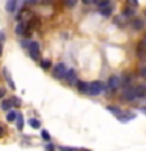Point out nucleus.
Returning <instances> with one entry per match:
<instances>
[{
    "label": "nucleus",
    "instance_id": "23",
    "mask_svg": "<svg viewBox=\"0 0 146 151\" xmlns=\"http://www.w3.org/2000/svg\"><path fill=\"white\" fill-rule=\"evenodd\" d=\"M41 137H42V140L50 142V134H49L47 131H41Z\"/></svg>",
    "mask_w": 146,
    "mask_h": 151
},
{
    "label": "nucleus",
    "instance_id": "31",
    "mask_svg": "<svg viewBox=\"0 0 146 151\" xmlns=\"http://www.w3.org/2000/svg\"><path fill=\"white\" fill-rule=\"evenodd\" d=\"M5 94H6V90H5V88H0V99L5 98Z\"/></svg>",
    "mask_w": 146,
    "mask_h": 151
},
{
    "label": "nucleus",
    "instance_id": "7",
    "mask_svg": "<svg viewBox=\"0 0 146 151\" xmlns=\"http://www.w3.org/2000/svg\"><path fill=\"white\" fill-rule=\"evenodd\" d=\"M120 83H121V80L118 76H110V79H108V88H110L112 91H115V90L120 87Z\"/></svg>",
    "mask_w": 146,
    "mask_h": 151
},
{
    "label": "nucleus",
    "instance_id": "32",
    "mask_svg": "<svg viewBox=\"0 0 146 151\" xmlns=\"http://www.w3.org/2000/svg\"><path fill=\"white\" fill-rule=\"evenodd\" d=\"M140 74L143 76L145 79H146V66H145V68H141V69H140Z\"/></svg>",
    "mask_w": 146,
    "mask_h": 151
},
{
    "label": "nucleus",
    "instance_id": "5",
    "mask_svg": "<svg viewBox=\"0 0 146 151\" xmlns=\"http://www.w3.org/2000/svg\"><path fill=\"white\" fill-rule=\"evenodd\" d=\"M121 98H122V101H134V99H137L135 88H129V87L124 88V91H122Z\"/></svg>",
    "mask_w": 146,
    "mask_h": 151
},
{
    "label": "nucleus",
    "instance_id": "9",
    "mask_svg": "<svg viewBox=\"0 0 146 151\" xmlns=\"http://www.w3.org/2000/svg\"><path fill=\"white\" fill-rule=\"evenodd\" d=\"M130 25H132L134 30H141V28L145 27V22L141 21V19H138V17H134V19H132V22H130Z\"/></svg>",
    "mask_w": 146,
    "mask_h": 151
},
{
    "label": "nucleus",
    "instance_id": "35",
    "mask_svg": "<svg viewBox=\"0 0 146 151\" xmlns=\"http://www.w3.org/2000/svg\"><path fill=\"white\" fill-rule=\"evenodd\" d=\"M85 5H89V3H94V0H82Z\"/></svg>",
    "mask_w": 146,
    "mask_h": 151
},
{
    "label": "nucleus",
    "instance_id": "8",
    "mask_svg": "<svg viewBox=\"0 0 146 151\" xmlns=\"http://www.w3.org/2000/svg\"><path fill=\"white\" fill-rule=\"evenodd\" d=\"M16 6H17V0H6V3H5L6 13H14L16 11Z\"/></svg>",
    "mask_w": 146,
    "mask_h": 151
},
{
    "label": "nucleus",
    "instance_id": "3",
    "mask_svg": "<svg viewBox=\"0 0 146 151\" xmlns=\"http://www.w3.org/2000/svg\"><path fill=\"white\" fill-rule=\"evenodd\" d=\"M66 73H68V69H66L64 63H57L54 66V69H52V76H54L55 79H64Z\"/></svg>",
    "mask_w": 146,
    "mask_h": 151
},
{
    "label": "nucleus",
    "instance_id": "21",
    "mask_svg": "<svg viewBox=\"0 0 146 151\" xmlns=\"http://www.w3.org/2000/svg\"><path fill=\"white\" fill-rule=\"evenodd\" d=\"M122 16H124V17H132V16H134V9H132V8H124Z\"/></svg>",
    "mask_w": 146,
    "mask_h": 151
},
{
    "label": "nucleus",
    "instance_id": "16",
    "mask_svg": "<svg viewBox=\"0 0 146 151\" xmlns=\"http://www.w3.org/2000/svg\"><path fill=\"white\" fill-rule=\"evenodd\" d=\"M28 124H30L33 129H39L41 123H39V120H36V118H30V120H28Z\"/></svg>",
    "mask_w": 146,
    "mask_h": 151
},
{
    "label": "nucleus",
    "instance_id": "13",
    "mask_svg": "<svg viewBox=\"0 0 146 151\" xmlns=\"http://www.w3.org/2000/svg\"><path fill=\"white\" fill-rule=\"evenodd\" d=\"M17 113L19 112H16V110H8L6 112V121H9V123H13V121H16V118H17Z\"/></svg>",
    "mask_w": 146,
    "mask_h": 151
},
{
    "label": "nucleus",
    "instance_id": "1",
    "mask_svg": "<svg viewBox=\"0 0 146 151\" xmlns=\"http://www.w3.org/2000/svg\"><path fill=\"white\" fill-rule=\"evenodd\" d=\"M105 90V83L101 82V80H94V82L89 83V88H88V93L93 94V96H97V94L104 93Z\"/></svg>",
    "mask_w": 146,
    "mask_h": 151
},
{
    "label": "nucleus",
    "instance_id": "26",
    "mask_svg": "<svg viewBox=\"0 0 146 151\" xmlns=\"http://www.w3.org/2000/svg\"><path fill=\"white\" fill-rule=\"evenodd\" d=\"M127 83H130V77L129 76H124V79H122V85H124V87H127Z\"/></svg>",
    "mask_w": 146,
    "mask_h": 151
},
{
    "label": "nucleus",
    "instance_id": "24",
    "mask_svg": "<svg viewBox=\"0 0 146 151\" xmlns=\"http://www.w3.org/2000/svg\"><path fill=\"white\" fill-rule=\"evenodd\" d=\"M58 150H60V151H80V150H77V148H71V146H60Z\"/></svg>",
    "mask_w": 146,
    "mask_h": 151
},
{
    "label": "nucleus",
    "instance_id": "6",
    "mask_svg": "<svg viewBox=\"0 0 146 151\" xmlns=\"http://www.w3.org/2000/svg\"><path fill=\"white\" fill-rule=\"evenodd\" d=\"M64 79H66V82H68L69 85H75V83H77V74H75L74 69H69L68 73H66Z\"/></svg>",
    "mask_w": 146,
    "mask_h": 151
},
{
    "label": "nucleus",
    "instance_id": "11",
    "mask_svg": "<svg viewBox=\"0 0 146 151\" xmlns=\"http://www.w3.org/2000/svg\"><path fill=\"white\" fill-rule=\"evenodd\" d=\"M13 106H14V104H13V99H3V101H2V104H0V107H2L5 112L11 110V109H13Z\"/></svg>",
    "mask_w": 146,
    "mask_h": 151
},
{
    "label": "nucleus",
    "instance_id": "10",
    "mask_svg": "<svg viewBox=\"0 0 146 151\" xmlns=\"http://www.w3.org/2000/svg\"><path fill=\"white\" fill-rule=\"evenodd\" d=\"M75 87L80 93H88V88H89V83L88 82H82V80H77V83H75Z\"/></svg>",
    "mask_w": 146,
    "mask_h": 151
},
{
    "label": "nucleus",
    "instance_id": "20",
    "mask_svg": "<svg viewBox=\"0 0 146 151\" xmlns=\"http://www.w3.org/2000/svg\"><path fill=\"white\" fill-rule=\"evenodd\" d=\"M101 14H102V16H110V14H112V6H110V5H108V6H105V8H101Z\"/></svg>",
    "mask_w": 146,
    "mask_h": 151
},
{
    "label": "nucleus",
    "instance_id": "22",
    "mask_svg": "<svg viewBox=\"0 0 146 151\" xmlns=\"http://www.w3.org/2000/svg\"><path fill=\"white\" fill-rule=\"evenodd\" d=\"M41 68L42 69H49L50 68V60H41Z\"/></svg>",
    "mask_w": 146,
    "mask_h": 151
},
{
    "label": "nucleus",
    "instance_id": "39",
    "mask_svg": "<svg viewBox=\"0 0 146 151\" xmlns=\"http://www.w3.org/2000/svg\"><path fill=\"white\" fill-rule=\"evenodd\" d=\"M80 151H89V150H80Z\"/></svg>",
    "mask_w": 146,
    "mask_h": 151
},
{
    "label": "nucleus",
    "instance_id": "29",
    "mask_svg": "<svg viewBox=\"0 0 146 151\" xmlns=\"http://www.w3.org/2000/svg\"><path fill=\"white\" fill-rule=\"evenodd\" d=\"M5 42V32L0 30V44H3Z\"/></svg>",
    "mask_w": 146,
    "mask_h": 151
},
{
    "label": "nucleus",
    "instance_id": "30",
    "mask_svg": "<svg viewBox=\"0 0 146 151\" xmlns=\"http://www.w3.org/2000/svg\"><path fill=\"white\" fill-rule=\"evenodd\" d=\"M21 44H22L24 47H25V49H28V46H30V42H28V41H25V40H22V41H21Z\"/></svg>",
    "mask_w": 146,
    "mask_h": 151
},
{
    "label": "nucleus",
    "instance_id": "34",
    "mask_svg": "<svg viewBox=\"0 0 146 151\" xmlns=\"http://www.w3.org/2000/svg\"><path fill=\"white\" fill-rule=\"evenodd\" d=\"M129 3L132 5V6H137V5H138V2H137V0H129Z\"/></svg>",
    "mask_w": 146,
    "mask_h": 151
},
{
    "label": "nucleus",
    "instance_id": "36",
    "mask_svg": "<svg viewBox=\"0 0 146 151\" xmlns=\"http://www.w3.org/2000/svg\"><path fill=\"white\" fill-rule=\"evenodd\" d=\"M25 2H27V3H31V5H33V3H38V2H39V0H25Z\"/></svg>",
    "mask_w": 146,
    "mask_h": 151
},
{
    "label": "nucleus",
    "instance_id": "18",
    "mask_svg": "<svg viewBox=\"0 0 146 151\" xmlns=\"http://www.w3.org/2000/svg\"><path fill=\"white\" fill-rule=\"evenodd\" d=\"M94 3H96L99 8H105L110 5V0H94Z\"/></svg>",
    "mask_w": 146,
    "mask_h": 151
},
{
    "label": "nucleus",
    "instance_id": "12",
    "mask_svg": "<svg viewBox=\"0 0 146 151\" xmlns=\"http://www.w3.org/2000/svg\"><path fill=\"white\" fill-rule=\"evenodd\" d=\"M3 76H5V79H6V82L9 83V88H11V90L16 88V85H14V82H13V79H11V76H9V73H8L6 68H3Z\"/></svg>",
    "mask_w": 146,
    "mask_h": 151
},
{
    "label": "nucleus",
    "instance_id": "38",
    "mask_svg": "<svg viewBox=\"0 0 146 151\" xmlns=\"http://www.w3.org/2000/svg\"><path fill=\"white\" fill-rule=\"evenodd\" d=\"M0 57H2V44H0Z\"/></svg>",
    "mask_w": 146,
    "mask_h": 151
},
{
    "label": "nucleus",
    "instance_id": "25",
    "mask_svg": "<svg viewBox=\"0 0 146 151\" xmlns=\"http://www.w3.org/2000/svg\"><path fill=\"white\" fill-rule=\"evenodd\" d=\"M64 3H66V6H69V8H72L75 3H77V0H64Z\"/></svg>",
    "mask_w": 146,
    "mask_h": 151
},
{
    "label": "nucleus",
    "instance_id": "14",
    "mask_svg": "<svg viewBox=\"0 0 146 151\" xmlns=\"http://www.w3.org/2000/svg\"><path fill=\"white\" fill-rule=\"evenodd\" d=\"M135 91H137V98L145 96L146 94V87L145 85H138V87H135Z\"/></svg>",
    "mask_w": 146,
    "mask_h": 151
},
{
    "label": "nucleus",
    "instance_id": "37",
    "mask_svg": "<svg viewBox=\"0 0 146 151\" xmlns=\"http://www.w3.org/2000/svg\"><path fill=\"white\" fill-rule=\"evenodd\" d=\"M141 42H143V46H145V47H146V36H145V38H143V41H141Z\"/></svg>",
    "mask_w": 146,
    "mask_h": 151
},
{
    "label": "nucleus",
    "instance_id": "17",
    "mask_svg": "<svg viewBox=\"0 0 146 151\" xmlns=\"http://www.w3.org/2000/svg\"><path fill=\"white\" fill-rule=\"evenodd\" d=\"M16 121H17V129L19 131H22L24 129V116H22V113H17V118H16Z\"/></svg>",
    "mask_w": 146,
    "mask_h": 151
},
{
    "label": "nucleus",
    "instance_id": "2",
    "mask_svg": "<svg viewBox=\"0 0 146 151\" xmlns=\"http://www.w3.org/2000/svg\"><path fill=\"white\" fill-rule=\"evenodd\" d=\"M41 47H39V42L38 41H30V46H28V54L33 60H39L41 58Z\"/></svg>",
    "mask_w": 146,
    "mask_h": 151
},
{
    "label": "nucleus",
    "instance_id": "4",
    "mask_svg": "<svg viewBox=\"0 0 146 151\" xmlns=\"http://www.w3.org/2000/svg\"><path fill=\"white\" fill-rule=\"evenodd\" d=\"M14 32H16V35L19 36H24V35H28V24L25 21H19V24L16 25V28H14Z\"/></svg>",
    "mask_w": 146,
    "mask_h": 151
},
{
    "label": "nucleus",
    "instance_id": "28",
    "mask_svg": "<svg viewBox=\"0 0 146 151\" xmlns=\"http://www.w3.org/2000/svg\"><path fill=\"white\" fill-rule=\"evenodd\" d=\"M46 151H55V146H54V145H50L49 142H47V145H46Z\"/></svg>",
    "mask_w": 146,
    "mask_h": 151
},
{
    "label": "nucleus",
    "instance_id": "15",
    "mask_svg": "<svg viewBox=\"0 0 146 151\" xmlns=\"http://www.w3.org/2000/svg\"><path fill=\"white\" fill-rule=\"evenodd\" d=\"M137 55L138 57H145L146 55V47L143 46V42H140V44L137 46Z\"/></svg>",
    "mask_w": 146,
    "mask_h": 151
},
{
    "label": "nucleus",
    "instance_id": "33",
    "mask_svg": "<svg viewBox=\"0 0 146 151\" xmlns=\"http://www.w3.org/2000/svg\"><path fill=\"white\" fill-rule=\"evenodd\" d=\"M3 135H5V127H3L2 124H0V139H2Z\"/></svg>",
    "mask_w": 146,
    "mask_h": 151
},
{
    "label": "nucleus",
    "instance_id": "19",
    "mask_svg": "<svg viewBox=\"0 0 146 151\" xmlns=\"http://www.w3.org/2000/svg\"><path fill=\"white\" fill-rule=\"evenodd\" d=\"M107 109H108L110 112H113V113H115L116 116H120L121 113H122V112H121V109H120V107H115V106H108Z\"/></svg>",
    "mask_w": 146,
    "mask_h": 151
},
{
    "label": "nucleus",
    "instance_id": "27",
    "mask_svg": "<svg viewBox=\"0 0 146 151\" xmlns=\"http://www.w3.org/2000/svg\"><path fill=\"white\" fill-rule=\"evenodd\" d=\"M13 99V104H14V106H16V107H19V106H21V104H22V101H21V99H19V98H11Z\"/></svg>",
    "mask_w": 146,
    "mask_h": 151
}]
</instances>
